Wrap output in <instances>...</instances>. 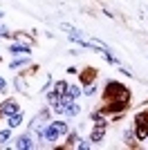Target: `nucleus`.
Returning <instances> with one entry per match:
<instances>
[{
    "label": "nucleus",
    "instance_id": "obj_1",
    "mask_svg": "<svg viewBox=\"0 0 148 150\" xmlns=\"http://www.w3.org/2000/svg\"><path fill=\"white\" fill-rule=\"evenodd\" d=\"M105 99H110V101H128L130 92H128V88H123L121 83L110 81L105 85Z\"/></svg>",
    "mask_w": 148,
    "mask_h": 150
},
{
    "label": "nucleus",
    "instance_id": "obj_2",
    "mask_svg": "<svg viewBox=\"0 0 148 150\" xmlns=\"http://www.w3.org/2000/svg\"><path fill=\"white\" fill-rule=\"evenodd\" d=\"M103 134H105V121H99L97 128H94L92 134H90V141H92V144H97V141H101V139H103Z\"/></svg>",
    "mask_w": 148,
    "mask_h": 150
},
{
    "label": "nucleus",
    "instance_id": "obj_3",
    "mask_svg": "<svg viewBox=\"0 0 148 150\" xmlns=\"http://www.w3.org/2000/svg\"><path fill=\"white\" fill-rule=\"evenodd\" d=\"M126 105H128V101H110V105H105L103 112H121L126 110Z\"/></svg>",
    "mask_w": 148,
    "mask_h": 150
},
{
    "label": "nucleus",
    "instance_id": "obj_4",
    "mask_svg": "<svg viewBox=\"0 0 148 150\" xmlns=\"http://www.w3.org/2000/svg\"><path fill=\"white\" fill-rule=\"evenodd\" d=\"M18 112V105L14 103V101H7V103H2L0 105V114H5V117H11V114Z\"/></svg>",
    "mask_w": 148,
    "mask_h": 150
},
{
    "label": "nucleus",
    "instance_id": "obj_5",
    "mask_svg": "<svg viewBox=\"0 0 148 150\" xmlns=\"http://www.w3.org/2000/svg\"><path fill=\"white\" fill-rule=\"evenodd\" d=\"M16 148H18V150H31V148H34V141H31L27 134H23V137L16 139Z\"/></svg>",
    "mask_w": 148,
    "mask_h": 150
},
{
    "label": "nucleus",
    "instance_id": "obj_6",
    "mask_svg": "<svg viewBox=\"0 0 148 150\" xmlns=\"http://www.w3.org/2000/svg\"><path fill=\"white\" fill-rule=\"evenodd\" d=\"M61 132H58V128H56V123H49L47 128H45V139L47 141H56V137H58Z\"/></svg>",
    "mask_w": 148,
    "mask_h": 150
},
{
    "label": "nucleus",
    "instance_id": "obj_7",
    "mask_svg": "<svg viewBox=\"0 0 148 150\" xmlns=\"http://www.w3.org/2000/svg\"><path fill=\"white\" fill-rule=\"evenodd\" d=\"M81 112V108L79 105H76V101H70V103H68V105H65V114H70V117H76V114H79Z\"/></svg>",
    "mask_w": 148,
    "mask_h": 150
},
{
    "label": "nucleus",
    "instance_id": "obj_8",
    "mask_svg": "<svg viewBox=\"0 0 148 150\" xmlns=\"http://www.w3.org/2000/svg\"><path fill=\"white\" fill-rule=\"evenodd\" d=\"M20 123H23V112H16L9 117V128H18Z\"/></svg>",
    "mask_w": 148,
    "mask_h": 150
},
{
    "label": "nucleus",
    "instance_id": "obj_9",
    "mask_svg": "<svg viewBox=\"0 0 148 150\" xmlns=\"http://www.w3.org/2000/svg\"><path fill=\"white\" fill-rule=\"evenodd\" d=\"M58 27H61V29H63V31H70V36H76V38H81V31H79V29H76V27H72V25H68V23H61V25H58Z\"/></svg>",
    "mask_w": 148,
    "mask_h": 150
},
{
    "label": "nucleus",
    "instance_id": "obj_10",
    "mask_svg": "<svg viewBox=\"0 0 148 150\" xmlns=\"http://www.w3.org/2000/svg\"><path fill=\"white\" fill-rule=\"evenodd\" d=\"M9 52H11V54H29V47H27V45H11Z\"/></svg>",
    "mask_w": 148,
    "mask_h": 150
},
{
    "label": "nucleus",
    "instance_id": "obj_11",
    "mask_svg": "<svg viewBox=\"0 0 148 150\" xmlns=\"http://www.w3.org/2000/svg\"><path fill=\"white\" fill-rule=\"evenodd\" d=\"M81 92H83V90H81L79 85H68V92H65V94H68L70 99H76V96H79Z\"/></svg>",
    "mask_w": 148,
    "mask_h": 150
},
{
    "label": "nucleus",
    "instance_id": "obj_12",
    "mask_svg": "<svg viewBox=\"0 0 148 150\" xmlns=\"http://www.w3.org/2000/svg\"><path fill=\"white\" fill-rule=\"evenodd\" d=\"M94 76H97L94 67H88V72H83V83H90V81H94Z\"/></svg>",
    "mask_w": 148,
    "mask_h": 150
},
{
    "label": "nucleus",
    "instance_id": "obj_13",
    "mask_svg": "<svg viewBox=\"0 0 148 150\" xmlns=\"http://www.w3.org/2000/svg\"><path fill=\"white\" fill-rule=\"evenodd\" d=\"M94 92H97V85H94V83H85V85H83V94H85V96H92Z\"/></svg>",
    "mask_w": 148,
    "mask_h": 150
},
{
    "label": "nucleus",
    "instance_id": "obj_14",
    "mask_svg": "<svg viewBox=\"0 0 148 150\" xmlns=\"http://www.w3.org/2000/svg\"><path fill=\"white\" fill-rule=\"evenodd\" d=\"M54 92H58V94L63 96V94L68 92V83H65V81H58V83H56V90H54Z\"/></svg>",
    "mask_w": 148,
    "mask_h": 150
},
{
    "label": "nucleus",
    "instance_id": "obj_15",
    "mask_svg": "<svg viewBox=\"0 0 148 150\" xmlns=\"http://www.w3.org/2000/svg\"><path fill=\"white\" fill-rule=\"evenodd\" d=\"M47 117H49V110H43V112H41V114L36 117V119H34V123H38V121H45Z\"/></svg>",
    "mask_w": 148,
    "mask_h": 150
},
{
    "label": "nucleus",
    "instance_id": "obj_16",
    "mask_svg": "<svg viewBox=\"0 0 148 150\" xmlns=\"http://www.w3.org/2000/svg\"><path fill=\"white\" fill-rule=\"evenodd\" d=\"M56 128H58V132H61V134H65V132H68V125L63 123V121H56Z\"/></svg>",
    "mask_w": 148,
    "mask_h": 150
},
{
    "label": "nucleus",
    "instance_id": "obj_17",
    "mask_svg": "<svg viewBox=\"0 0 148 150\" xmlns=\"http://www.w3.org/2000/svg\"><path fill=\"white\" fill-rule=\"evenodd\" d=\"M103 58H105V61H108V63H112V65H115V63H117V58L112 56L110 52H103Z\"/></svg>",
    "mask_w": 148,
    "mask_h": 150
},
{
    "label": "nucleus",
    "instance_id": "obj_18",
    "mask_svg": "<svg viewBox=\"0 0 148 150\" xmlns=\"http://www.w3.org/2000/svg\"><path fill=\"white\" fill-rule=\"evenodd\" d=\"M76 141H79V134H76V132H74V134H70V137H68V144H70V146H74V144H76Z\"/></svg>",
    "mask_w": 148,
    "mask_h": 150
},
{
    "label": "nucleus",
    "instance_id": "obj_19",
    "mask_svg": "<svg viewBox=\"0 0 148 150\" xmlns=\"http://www.w3.org/2000/svg\"><path fill=\"white\" fill-rule=\"evenodd\" d=\"M20 65H27V58H20V61H14V63H11V67H14V69L20 67Z\"/></svg>",
    "mask_w": 148,
    "mask_h": 150
},
{
    "label": "nucleus",
    "instance_id": "obj_20",
    "mask_svg": "<svg viewBox=\"0 0 148 150\" xmlns=\"http://www.w3.org/2000/svg\"><path fill=\"white\" fill-rule=\"evenodd\" d=\"M7 139H9V130H2L0 132V144H5Z\"/></svg>",
    "mask_w": 148,
    "mask_h": 150
},
{
    "label": "nucleus",
    "instance_id": "obj_21",
    "mask_svg": "<svg viewBox=\"0 0 148 150\" xmlns=\"http://www.w3.org/2000/svg\"><path fill=\"white\" fill-rule=\"evenodd\" d=\"M5 90H7V81L0 76V92H5Z\"/></svg>",
    "mask_w": 148,
    "mask_h": 150
},
{
    "label": "nucleus",
    "instance_id": "obj_22",
    "mask_svg": "<svg viewBox=\"0 0 148 150\" xmlns=\"http://www.w3.org/2000/svg\"><path fill=\"white\" fill-rule=\"evenodd\" d=\"M79 148H81V150H88V148H90V144H88V141H81Z\"/></svg>",
    "mask_w": 148,
    "mask_h": 150
},
{
    "label": "nucleus",
    "instance_id": "obj_23",
    "mask_svg": "<svg viewBox=\"0 0 148 150\" xmlns=\"http://www.w3.org/2000/svg\"><path fill=\"white\" fill-rule=\"evenodd\" d=\"M0 36H9V34H7V29H5V27H0Z\"/></svg>",
    "mask_w": 148,
    "mask_h": 150
},
{
    "label": "nucleus",
    "instance_id": "obj_24",
    "mask_svg": "<svg viewBox=\"0 0 148 150\" xmlns=\"http://www.w3.org/2000/svg\"><path fill=\"white\" fill-rule=\"evenodd\" d=\"M2 16H5V13H2V11H0V18H2Z\"/></svg>",
    "mask_w": 148,
    "mask_h": 150
},
{
    "label": "nucleus",
    "instance_id": "obj_25",
    "mask_svg": "<svg viewBox=\"0 0 148 150\" xmlns=\"http://www.w3.org/2000/svg\"><path fill=\"white\" fill-rule=\"evenodd\" d=\"M146 141H148V137H146Z\"/></svg>",
    "mask_w": 148,
    "mask_h": 150
}]
</instances>
